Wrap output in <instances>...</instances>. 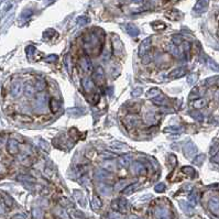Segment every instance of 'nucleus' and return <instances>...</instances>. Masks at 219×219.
Here are the masks:
<instances>
[{
  "instance_id": "dca6fc26",
  "label": "nucleus",
  "mask_w": 219,
  "mask_h": 219,
  "mask_svg": "<svg viewBox=\"0 0 219 219\" xmlns=\"http://www.w3.org/2000/svg\"><path fill=\"white\" fill-rule=\"evenodd\" d=\"M20 92H21V84H20L19 82L13 83V85H12V88H11V94L15 97H17L19 94H20Z\"/></svg>"
},
{
  "instance_id": "f03ea898",
  "label": "nucleus",
  "mask_w": 219,
  "mask_h": 219,
  "mask_svg": "<svg viewBox=\"0 0 219 219\" xmlns=\"http://www.w3.org/2000/svg\"><path fill=\"white\" fill-rule=\"evenodd\" d=\"M112 208L121 214H125L128 210V203L125 198H119L112 201Z\"/></svg>"
},
{
  "instance_id": "0eeeda50",
  "label": "nucleus",
  "mask_w": 219,
  "mask_h": 219,
  "mask_svg": "<svg viewBox=\"0 0 219 219\" xmlns=\"http://www.w3.org/2000/svg\"><path fill=\"white\" fill-rule=\"evenodd\" d=\"M151 48V39H145L144 41L142 42L141 45H140V48H139V54L141 56H143L145 53L148 52L149 50Z\"/></svg>"
},
{
  "instance_id": "412c9836",
  "label": "nucleus",
  "mask_w": 219,
  "mask_h": 219,
  "mask_svg": "<svg viewBox=\"0 0 219 219\" xmlns=\"http://www.w3.org/2000/svg\"><path fill=\"white\" fill-rule=\"evenodd\" d=\"M101 206V201L100 199L98 198L97 196H95L93 198V201H92V207H93L94 210H98Z\"/></svg>"
},
{
  "instance_id": "58836bf2",
  "label": "nucleus",
  "mask_w": 219,
  "mask_h": 219,
  "mask_svg": "<svg viewBox=\"0 0 219 219\" xmlns=\"http://www.w3.org/2000/svg\"><path fill=\"white\" fill-rule=\"evenodd\" d=\"M56 59H57V56L52 54V55L48 56V57L45 59V62H48V63H53V62H55Z\"/></svg>"
},
{
  "instance_id": "cd10ccee",
  "label": "nucleus",
  "mask_w": 219,
  "mask_h": 219,
  "mask_svg": "<svg viewBox=\"0 0 219 219\" xmlns=\"http://www.w3.org/2000/svg\"><path fill=\"white\" fill-rule=\"evenodd\" d=\"M33 217L35 219H43V212L39 208L37 209L35 208V209H33Z\"/></svg>"
},
{
  "instance_id": "bb28decb",
  "label": "nucleus",
  "mask_w": 219,
  "mask_h": 219,
  "mask_svg": "<svg viewBox=\"0 0 219 219\" xmlns=\"http://www.w3.org/2000/svg\"><path fill=\"white\" fill-rule=\"evenodd\" d=\"M20 162H21V164L24 165V166H30V165L32 164V161H31V159H30L29 156H23V157H21Z\"/></svg>"
},
{
  "instance_id": "4c0bfd02",
  "label": "nucleus",
  "mask_w": 219,
  "mask_h": 219,
  "mask_svg": "<svg viewBox=\"0 0 219 219\" xmlns=\"http://www.w3.org/2000/svg\"><path fill=\"white\" fill-rule=\"evenodd\" d=\"M34 94V88L31 86H26V96H32Z\"/></svg>"
},
{
  "instance_id": "49530a36",
  "label": "nucleus",
  "mask_w": 219,
  "mask_h": 219,
  "mask_svg": "<svg viewBox=\"0 0 219 219\" xmlns=\"http://www.w3.org/2000/svg\"><path fill=\"white\" fill-rule=\"evenodd\" d=\"M11 219H26V216L22 215V214H17V215L13 216Z\"/></svg>"
},
{
  "instance_id": "e433bc0d",
  "label": "nucleus",
  "mask_w": 219,
  "mask_h": 219,
  "mask_svg": "<svg viewBox=\"0 0 219 219\" xmlns=\"http://www.w3.org/2000/svg\"><path fill=\"white\" fill-rule=\"evenodd\" d=\"M111 149L112 150H118V151H121V150H126L127 146L126 145H123V144H115V145H111Z\"/></svg>"
},
{
  "instance_id": "ddd939ff",
  "label": "nucleus",
  "mask_w": 219,
  "mask_h": 219,
  "mask_svg": "<svg viewBox=\"0 0 219 219\" xmlns=\"http://www.w3.org/2000/svg\"><path fill=\"white\" fill-rule=\"evenodd\" d=\"M139 186V184L138 183H136V184H131V185L127 186L126 188L122 190V193L126 195V196H128V195H131V194L134 193V190H137V187Z\"/></svg>"
},
{
  "instance_id": "9b49d317",
  "label": "nucleus",
  "mask_w": 219,
  "mask_h": 219,
  "mask_svg": "<svg viewBox=\"0 0 219 219\" xmlns=\"http://www.w3.org/2000/svg\"><path fill=\"white\" fill-rule=\"evenodd\" d=\"M126 30L131 37H138L139 35V29L136 26H133V24H127Z\"/></svg>"
},
{
  "instance_id": "f8f14e48",
  "label": "nucleus",
  "mask_w": 219,
  "mask_h": 219,
  "mask_svg": "<svg viewBox=\"0 0 219 219\" xmlns=\"http://www.w3.org/2000/svg\"><path fill=\"white\" fill-rule=\"evenodd\" d=\"M98 192H99V194L103 195V196H107V195H109V194L111 193V188H110L108 185L100 184V185L98 186Z\"/></svg>"
},
{
  "instance_id": "37998d69",
  "label": "nucleus",
  "mask_w": 219,
  "mask_h": 219,
  "mask_svg": "<svg viewBox=\"0 0 219 219\" xmlns=\"http://www.w3.org/2000/svg\"><path fill=\"white\" fill-rule=\"evenodd\" d=\"M35 51V48L32 46V45H29L28 48H26V53H28V55L31 56L32 54H33V52Z\"/></svg>"
},
{
  "instance_id": "ea45409f",
  "label": "nucleus",
  "mask_w": 219,
  "mask_h": 219,
  "mask_svg": "<svg viewBox=\"0 0 219 219\" xmlns=\"http://www.w3.org/2000/svg\"><path fill=\"white\" fill-rule=\"evenodd\" d=\"M100 157H103V159H109V160H111V159H114V157H115V155H112V154H109V153H107V152H104V153H101L100 155Z\"/></svg>"
},
{
  "instance_id": "5701e85b",
  "label": "nucleus",
  "mask_w": 219,
  "mask_h": 219,
  "mask_svg": "<svg viewBox=\"0 0 219 219\" xmlns=\"http://www.w3.org/2000/svg\"><path fill=\"white\" fill-rule=\"evenodd\" d=\"M206 4H207V0H198V2L195 6V10L196 11H201V10H203L206 7Z\"/></svg>"
},
{
  "instance_id": "f3484780",
  "label": "nucleus",
  "mask_w": 219,
  "mask_h": 219,
  "mask_svg": "<svg viewBox=\"0 0 219 219\" xmlns=\"http://www.w3.org/2000/svg\"><path fill=\"white\" fill-rule=\"evenodd\" d=\"M127 184H128V182H127L126 179H120V181H118V182L116 183L115 190H118V192H120V190H123L127 187Z\"/></svg>"
},
{
  "instance_id": "a211bd4d",
  "label": "nucleus",
  "mask_w": 219,
  "mask_h": 219,
  "mask_svg": "<svg viewBox=\"0 0 219 219\" xmlns=\"http://www.w3.org/2000/svg\"><path fill=\"white\" fill-rule=\"evenodd\" d=\"M50 108H51V110L52 112H57L59 109V103L56 100L55 98H52L51 100H50Z\"/></svg>"
},
{
  "instance_id": "72a5a7b5",
  "label": "nucleus",
  "mask_w": 219,
  "mask_h": 219,
  "mask_svg": "<svg viewBox=\"0 0 219 219\" xmlns=\"http://www.w3.org/2000/svg\"><path fill=\"white\" fill-rule=\"evenodd\" d=\"M172 42L174 43V45H181L182 44V37H179V35H174L173 39H172Z\"/></svg>"
},
{
  "instance_id": "7ed1b4c3",
  "label": "nucleus",
  "mask_w": 219,
  "mask_h": 219,
  "mask_svg": "<svg viewBox=\"0 0 219 219\" xmlns=\"http://www.w3.org/2000/svg\"><path fill=\"white\" fill-rule=\"evenodd\" d=\"M79 65L82 67V70L86 73H93V63H92V59H89L88 55L83 56L82 59H79Z\"/></svg>"
},
{
  "instance_id": "aec40b11",
  "label": "nucleus",
  "mask_w": 219,
  "mask_h": 219,
  "mask_svg": "<svg viewBox=\"0 0 219 219\" xmlns=\"http://www.w3.org/2000/svg\"><path fill=\"white\" fill-rule=\"evenodd\" d=\"M165 15H166L168 19H172V20H177L178 17H179V13H178L177 10H170V11H167L166 13H165Z\"/></svg>"
},
{
  "instance_id": "6e6552de",
  "label": "nucleus",
  "mask_w": 219,
  "mask_h": 219,
  "mask_svg": "<svg viewBox=\"0 0 219 219\" xmlns=\"http://www.w3.org/2000/svg\"><path fill=\"white\" fill-rule=\"evenodd\" d=\"M112 175L109 174L108 171L106 170H97L95 172V178L96 179H100V181H105V179H108V178H111Z\"/></svg>"
},
{
  "instance_id": "39448f33",
  "label": "nucleus",
  "mask_w": 219,
  "mask_h": 219,
  "mask_svg": "<svg viewBox=\"0 0 219 219\" xmlns=\"http://www.w3.org/2000/svg\"><path fill=\"white\" fill-rule=\"evenodd\" d=\"M112 44H114V52L116 55H121L123 53V46L121 41L118 39V37H115L112 39Z\"/></svg>"
},
{
  "instance_id": "c85d7f7f",
  "label": "nucleus",
  "mask_w": 219,
  "mask_h": 219,
  "mask_svg": "<svg viewBox=\"0 0 219 219\" xmlns=\"http://www.w3.org/2000/svg\"><path fill=\"white\" fill-rule=\"evenodd\" d=\"M164 131H165V132H170V133H177V132H181V131H182V128H178V127H170V128H166Z\"/></svg>"
},
{
  "instance_id": "c03bdc74",
  "label": "nucleus",
  "mask_w": 219,
  "mask_h": 219,
  "mask_svg": "<svg viewBox=\"0 0 219 219\" xmlns=\"http://www.w3.org/2000/svg\"><path fill=\"white\" fill-rule=\"evenodd\" d=\"M183 172L186 173V174H194V171L192 167H183Z\"/></svg>"
},
{
  "instance_id": "423d86ee",
  "label": "nucleus",
  "mask_w": 219,
  "mask_h": 219,
  "mask_svg": "<svg viewBox=\"0 0 219 219\" xmlns=\"http://www.w3.org/2000/svg\"><path fill=\"white\" fill-rule=\"evenodd\" d=\"M123 125H125V127H127L128 129H130V128H132V127L137 126L138 123H139V120L137 119V117H134V116H128V117H126V118L122 120Z\"/></svg>"
},
{
  "instance_id": "8fccbe9b",
  "label": "nucleus",
  "mask_w": 219,
  "mask_h": 219,
  "mask_svg": "<svg viewBox=\"0 0 219 219\" xmlns=\"http://www.w3.org/2000/svg\"><path fill=\"white\" fill-rule=\"evenodd\" d=\"M134 2H137V4H140V2H142L143 0H133Z\"/></svg>"
},
{
  "instance_id": "c9c22d12",
  "label": "nucleus",
  "mask_w": 219,
  "mask_h": 219,
  "mask_svg": "<svg viewBox=\"0 0 219 219\" xmlns=\"http://www.w3.org/2000/svg\"><path fill=\"white\" fill-rule=\"evenodd\" d=\"M119 164H120L121 166H128V165H129V161H128V157H126V156H122V157H120V159H119Z\"/></svg>"
},
{
  "instance_id": "f704fd0d",
  "label": "nucleus",
  "mask_w": 219,
  "mask_h": 219,
  "mask_svg": "<svg viewBox=\"0 0 219 219\" xmlns=\"http://www.w3.org/2000/svg\"><path fill=\"white\" fill-rule=\"evenodd\" d=\"M56 34H57V33H56V32H55V31H54V30L48 29V31H45V32H44V37H48V39H50V37H55Z\"/></svg>"
},
{
  "instance_id": "20e7f679",
  "label": "nucleus",
  "mask_w": 219,
  "mask_h": 219,
  "mask_svg": "<svg viewBox=\"0 0 219 219\" xmlns=\"http://www.w3.org/2000/svg\"><path fill=\"white\" fill-rule=\"evenodd\" d=\"M7 151L9 152V154L11 155H15L19 153V143L15 139H10L7 143Z\"/></svg>"
},
{
  "instance_id": "2eb2a0df",
  "label": "nucleus",
  "mask_w": 219,
  "mask_h": 219,
  "mask_svg": "<svg viewBox=\"0 0 219 219\" xmlns=\"http://www.w3.org/2000/svg\"><path fill=\"white\" fill-rule=\"evenodd\" d=\"M152 103L154 105H157V106H164V105L166 104V98L164 96H160V95H159V96H156L153 98Z\"/></svg>"
},
{
  "instance_id": "a878e982",
  "label": "nucleus",
  "mask_w": 219,
  "mask_h": 219,
  "mask_svg": "<svg viewBox=\"0 0 219 219\" xmlns=\"http://www.w3.org/2000/svg\"><path fill=\"white\" fill-rule=\"evenodd\" d=\"M129 111L131 112H139L140 111V104L139 103H134L129 106Z\"/></svg>"
},
{
  "instance_id": "09e8293b",
  "label": "nucleus",
  "mask_w": 219,
  "mask_h": 219,
  "mask_svg": "<svg viewBox=\"0 0 219 219\" xmlns=\"http://www.w3.org/2000/svg\"><path fill=\"white\" fill-rule=\"evenodd\" d=\"M130 219H140L139 217H137V216H131Z\"/></svg>"
},
{
  "instance_id": "b1692460",
  "label": "nucleus",
  "mask_w": 219,
  "mask_h": 219,
  "mask_svg": "<svg viewBox=\"0 0 219 219\" xmlns=\"http://www.w3.org/2000/svg\"><path fill=\"white\" fill-rule=\"evenodd\" d=\"M45 87H46V84H45V82H43V81H37V82H35V88H37L39 92L44 90Z\"/></svg>"
},
{
  "instance_id": "2f4dec72",
  "label": "nucleus",
  "mask_w": 219,
  "mask_h": 219,
  "mask_svg": "<svg viewBox=\"0 0 219 219\" xmlns=\"http://www.w3.org/2000/svg\"><path fill=\"white\" fill-rule=\"evenodd\" d=\"M89 22V19L87 17H79L77 19V23L78 24H82V26H85Z\"/></svg>"
},
{
  "instance_id": "393cba45",
  "label": "nucleus",
  "mask_w": 219,
  "mask_h": 219,
  "mask_svg": "<svg viewBox=\"0 0 219 219\" xmlns=\"http://www.w3.org/2000/svg\"><path fill=\"white\" fill-rule=\"evenodd\" d=\"M55 215L59 217V218H62V219H67V215H66V212H64L62 208H57L55 210Z\"/></svg>"
},
{
  "instance_id": "f257e3e1",
  "label": "nucleus",
  "mask_w": 219,
  "mask_h": 219,
  "mask_svg": "<svg viewBox=\"0 0 219 219\" xmlns=\"http://www.w3.org/2000/svg\"><path fill=\"white\" fill-rule=\"evenodd\" d=\"M92 79H93V82H94V84H95V85H97V86L104 85V83H105V73H104L103 67L97 66L96 68H95V71L93 72Z\"/></svg>"
},
{
  "instance_id": "a19ab883",
  "label": "nucleus",
  "mask_w": 219,
  "mask_h": 219,
  "mask_svg": "<svg viewBox=\"0 0 219 219\" xmlns=\"http://www.w3.org/2000/svg\"><path fill=\"white\" fill-rule=\"evenodd\" d=\"M164 190H165L164 184H157L155 186V192H157V193H162V192H164Z\"/></svg>"
},
{
  "instance_id": "4468645a",
  "label": "nucleus",
  "mask_w": 219,
  "mask_h": 219,
  "mask_svg": "<svg viewBox=\"0 0 219 219\" xmlns=\"http://www.w3.org/2000/svg\"><path fill=\"white\" fill-rule=\"evenodd\" d=\"M93 79H90L89 77H86L83 79V87H84V89H85L86 92H89L90 89L93 88Z\"/></svg>"
},
{
  "instance_id": "7c9ffc66",
  "label": "nucleus",
  "mask_w": 219,
  "mask_h": 219,
  "mask_svg": "<svg viewBox=\"0 0 219 219\" xmlns=\"http://www.w3.org/2000/svg\"><path fill=\"white\" fill-rule=\"evenodd\" d=\"M170 50V52H171L172 55H174V56H178L179 55V51H178V48L176 46V45H171V48H168Z\"/></svg>"
},
{
  "instance_id": "4be33fe9",
  "label": "nucleus",
  "mask_w": 219,
  "mask_h": 219,
  "mask_svg": "<svg viewBox=\"0 0 219 219\" xmlns=\"http://www.w3.org/2000/svg\"><path fill=\"white\" fill-rule=\"evenodd\" d=\"M152 28L155 31H159V30H164L165 28H166V26H165V23L164 22H161V21H154V22L152 23Z\"/></svg>"
},
{
  "instance_id": "c756f323",
  "label": "nucleus",
  "mask_w": 219,
  "mask_h": 219,
  "mask_svg": "<svg viewBox=\"0 0 219 219\" xmlns=\"http://www.w3.org/2000/svg\"><path fill=\"white\" fill-rule=\"evenodd\" d=\"M146 96H148V97H152V98H154V97H156V96H159V89H157V88L150 89V90H148V93H146Z\"/></svg>"
},
{
  "instance_id": "9d476101",
  "label": "nucleus",
  "mask_w": 219,
  "mask_h": 219,
  "mask_svg": "<svg viewBox=\"0 0 219 219\" xmlns=\"http://www.w3.org/2000/svg\"><path fill=\"white\" fill-rule=\"evenodd\" d=\"M186 70L185 68H183V67H179V68H176L174 71L172 72L171 74L168 75V77L171 78V79H176L178 77H182L183 75L185 74Z\"/></svg>"
},
{
  "instance_id": "603ef678",
  "label": "nucleus",
  "mask_w": 219,
  "mask_h": 219,
  "mask_svg": "<svg viewBox=\"0 0 219 219\" xmlns=\"http://www.w3.org/2000/svg\"><path fill=\"white\" fill-rule=\"evenodd\" d=\"M2 170H4V166H2V165H1V164H0V172L2 171Z\"/></svg>"
},
{
  "instance_id": "de8ad7c7",
  "label": "nucleus",
  "mask_w": 219,
  "mask_h": 219,
  "mask_svg": "<svg viewBox=\"0 0 219 219\" xmlns=\"http://www.w3.org/2000/svg\"><path fill=\"white\" fill-rule=\"evenodd\" d=\"M203 105H204V101H203V100H197L196 103H195V107L199 108L201 106H203Z\"/></svg>"
},
{
  "instance_id": "3c124183",
  "label": "nucleus",
  "mask_w": 219,
  "mask_h": 219,
  "mask_svg": "<svg viewBox=\"0 0 219 219\" xmlns=\"http://www.w3.org/2000/svg\"><path fill=\"white\" fill-rule=\"evenodd\" d=\"M4 212V209H2V206H0V214H2Z\"/></svg>"
},
{
  "instance_id": "a18cd8bd",
  "label": "nucleus",
  "mask_w": 219,
  "mask_h": 219,
  "mask_svg": "<svg viewBox=\"0 0 219 219\" xmlns=\"http://www.w3.org/2000/svg\"><path fill=\"white\" fill-rule=\"evenodd\" d=\"M4 204L7 205V206H11L12 205V199L9 196H7V195L4 196Z\"/></svg>"
},
{
  "instance_id": "79ce46f5",
  "label": "nucleus",
  "mask_w": 219,
  "mask_h": 219,
  "mask_svg": "<svg viewBox=\"0 0 219 219\" xmlns=\"http://www.w3.org/2000/svg\"><path fill=\"white\" fill-rule=\"evenodd\" d=\"M98 101H99V95H98V94H95L93 97V99L90 100V103L93 105H96V104H98Z\"/></svg>"
},
{
  "instance_id": "6ab92c4d",
  "label": "nucleus",
  "mask_w": 219,
  "mask_h": 219,
  "mask_svg": "<svg viewBox=\"0 0 219 219\" xmlns=\"http://www.w3.org/2000/svg\"><path fill=\"white\" fill-rule=\"evenodd\" d=\"M157 121V117L155 115H152V114H148L145 116V122L148 125H153Z\"/></svg>"
},
{
  "instance_id": "1a4fd4ad",
  "label": "nucleus",
  "mask_w": 219,
  "mask_h": 219,
  "mask_svg": "<svg viewBox=\"0 0 219 219\" xmlns=\"http://www.w3.org/2000/svg\"><path fill=\"white\" fill-rule=\"evenodd\" d=\"M145 167L143 166V164L140 163V162H134L131 166V172L136 175H140L142 173H144Z\"/></svg>"
},
{
  "instance_id": "473e14b6",
  "label": "nucleus",
  "mask_w": 219,
  "mask_h": 219,
  "mask_svg": "<svg viewBox=\"0 0 219 219\" xmlns=\"http://www.w3.org/2000/svg\"><path fill=\"white\" fill-rule=\"evenodd\" d=\"M17 120H19L20 122H30L31 118H29L28 116H17Z\"/></svg>"
}]
</instances>
